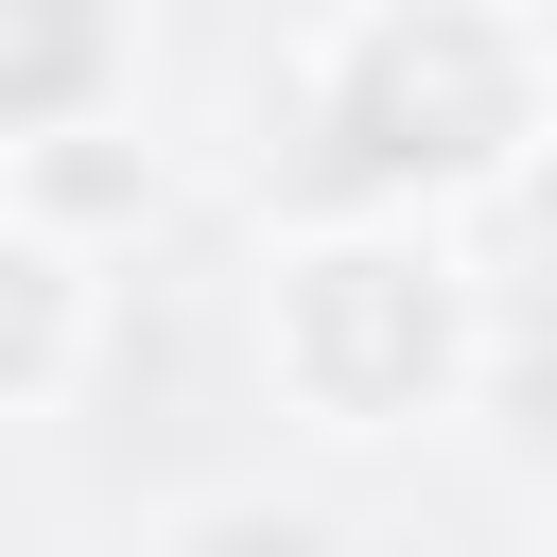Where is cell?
Here are the masks:
<instances>
[{
  "label": "cell",
  "instance_id": "cell-1",
  "mask_svg": "<svg viewBox=\"0 0 557 557\" xmlns=\"http://www.w3.org/2000/svg\"><path fill=\"white\" fill-rule=\"evenodd\" d=\"M557 139L540 0H331L278 70L296 209H470Z\"/></svg>",
  "mask_w": 557,
  "mask_h": 557
},
{
  "label": "cell",
  "instance_id": "cell-2",
  "mask_svg": "<svg viewBox=\"0 0 557 557\" xmlns=\"http://www.w3.org/2000/svg\"><path fill=\"white\" fill-rule=\"evenodd\" d=\"M261 383L331 453L435 435L487 383V296L453 261V209H296L261 261Z\"/></svg>",
  "mask_w": 557,
  "mask_h": 557
},
{
  "label": "cell",
  "instance_id": "cell-3",
  "mask_svg": "<svg viewBox=\"0 0 557 557\" xmlns=\"http://www.w3.org/2000/svg\"><path fill=\"white\" fill-rule=\"evenodd\" d=\"M87 366H104V244H70L0 191V418H52Z\"/></svg>",
  "mask_w": 557,
  "mask_h": 557
},
{
  "label": "cell",
  "instance_id": "cell-4",
  "mask_svg": "<svg viewBox=\"0 0 557 557\" xmlns=\"http://www.w3.org/2000/svg\"><path fill=\"white\" fill-rule=\"evenodd\" d=\"M139 87V0H0V157Z\"/></svg>",
  "mask_w": 557,
  "mask_h": 557
},
{
  "label": "cell",
  "instance_id": "cell-5",
  "mask_svg": "<svg viewBox=\"0 0 557 557\" xmlns=\"http://www.w3.org/2000/svg\"><path fill=\"white\" fill-rule=\"evenodd\" d=\"M0 191H17L35 226H70V244H104V226H157V157L122 139V104H104V122H52V139H17V157H0Z\"/></svg>",
  "mask_w": 557,
  "mask_h": 557
}]
</instances>
